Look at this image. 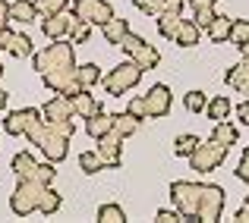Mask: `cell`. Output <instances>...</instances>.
Here are the masks:
<instances>
[{"label": "cell", "instance_id": "1", "mask_svg": "<svg viewBox=\"0 0 249 223\" xmlns=\"http://www.w3.org/2000/svg\"><path fill=\"white\" fill-rule=\"evenodd\" d=\"M73 135H76L73 120L51 123V120H44V116H38V120L29 126L25 139H29L35 148H41L48 160L60 163V160H67V154H70V139H73Z\"/></svg>", "mask_w": 249, "mask_h": 223}, {"label": "cell", "instance_id": "2", "mask_svg": "<svg viewBox=\"0 0 249 223\" xmlns=\"http://www.w3.org/2000/svg\"><path fill=\"white\" fill-rule=\"evenodd\" d=\"M73 48H76V44H73V41H63V38L51 41L44 50H38V54H35V69L44 76V73H51V69H60V66H76Z\"/></svg>", "mask_w": 249, "mask_h": 223}, {"label": "cell", "instance_id": "3", "mask_svg": "<svg viewBox=\"0 0 249 223\" xmlns=\"http://www.w3.org/2000/svg\"><path fill=\"white\" fill-rule=\"evenodd\" d=\"M44 182L38 179H19L16 192L10 195V211L16 214V217H29V214L38 211V205H41V195H44Z\"/></svg>", "mask_w": 249, "mask_h": 223}, {"label": "cell", "instance_id": "4", "mask_svg": "<svg viewBox=\"0 0 249 223\" xmlns=\"http://www.w3.org/2000/svg\"><path fill=\"white\" fill-rule=\"evenodd\" d=\"M101 82H104V91H107V95L123 97L129 88H136V85L142 82V66L136 60H126V63H120L117 69H110Z\"/></svg>", "mask_w": 249, "mask_h": 223}, {"label": "cell", "instance_id": "5", "mask_svg": "<svg viewBox=\"0 0 249 223\" xmlns=\"http://www.w3.org/2000/svg\"><path fill=\"white\" fill-rule=\"evenodd\" d=\"M199 182L189 179H177L170 186V198H174V207L180 211L183 220H199Z\"/></svg>", "mask_w": 249, "mask_h": 223}, {"label": "cell", "instance_id": "6", "mask_svg": "<svg viewBox=\"0 0 249 223\" xmlns=\"http://www.w3.org/2000/svg\"><path fill=\"white\" fill-rule=\"evenodd\" d=\"M117 48H123V54H126L129 60H136L142 69H155L161 63V54H158V50H155L145 38L133 35V32H126V35H123V41L117 44Z\"/></svg>", "mask_w": 249, "mask_h": 223}, {"label": "cell", "instance_id": "7", "mask_svg": "<svg viewBox=\"0 0 249 223\" xmlns=\"http://www.w3.org/2000/svg\"><path fill=\"white\" fill-rule=\"evenodd\" d=\"M227 157V145H221V142H199V148L189 154V167L199 170V173H212V170H218L221 163H224Z\"/></svg>", "mask_w": 249, "mask_h": 223}, {"label": "cell", "instance_id": "8", "mask_svg": "<svg viewBox=\"0 0 249 223\" xmlns=\"http://www.w3.org/2000/svg\"><path fill=\"white\" fill-rule=\"evenodd\" d=\"M224 214V189L221 186H202L199 189V220L214 223Z\"/></svg>", "mask_w": 249, "mask_h": 223}, {"label": "cell", "instance_id": "9", "mask_svg": "<svg viewBox=\"0 0 249 223\" xmlns=\"http://www.w3.org/2000/svg\"><path fill=\"white\" fill-rule=\"evenodd\" d=\"M44 85H48L54 95H67V97H73L76 91L82 88L79 85V79H76V66H60V69H51V73H44Z\"/></svg>", "mask_w": 249, "mask_h": 223}, {"label": "cell", "instance_id": "10", "mask_svg": "<svg viewBox=\"0 0 249 223\" xmlns=\"http://www.w3.org/2000/svg\"><path fill=\"white\" fill-rule=\"evenodd\" d=\"M73 13L91 25H104L107 19H114V6L107 0H73Z\"/></svg>", "mask_w": 249, "mask_h": 223}, {"label": "cell", "instance_id": "11", "mask_svg": "<svg viewBox=\"0 0 249 223\" xmlns=\"http://www.w3.org/2000/svg\"><path fill=\"white\" fill-rule=\"evenodd\" d=\"M170 101H174V95H170L167 85H152V88H148V95H145L148 116H152V120L167 116V113H170Z\"/></svg>", "mask_w": 249, "mask_h": 223}, {"label": "cell", "instance_id": "12", "mask_svg": "<svg viewBox=\"0 0 249 223\" xmlns=\"http://www.w3.org/2000/svg\"><path fill=\"white\" fill-rule=\"evenodd\" d=\"M98 154H101L104 167H120L123 160V139L117 132H107L98 139Z\"/></svg>", "mask_w": 249, "mask_h": 223}, {"label": "cell", "instance_id": "13", "mask_svg": "<svg viewBox=\"0 0 249 223\" xmlns=\"http://www.w3.org/2000/svg\"><path fill=\"white\" fill-rule=\"evenodd\" d=\"M41 116V110H35V107H25V110H13V113H6V120H3V129L10 135H25L29 132V126Z\"/></svg>", "mask_w": 249, "mask_h": 223}, {"label": "cell", "instance_id": "14", "mask_svg": "<svg viewBox=\"0 0 249 223\" xmlns=\"http://www.w3.org/2000/svg\"><path fill=\"white\" fill-rule=\"evenodd\" d=\"M73 101H70L67 95H54L48 104H44V110H41V116L44 120H51V123H67V120H73Z\"/></svg>", "mask_w": 249, "mask_h": 223}, {"label": "cell", "instance_id": "15", "mask_svg": "<svg viewBox=\"0 0 249 223\" xmlns=\"http://www.w3.org/2000/svg\"><path fill=\"white\" fill-rule=\"evenodd\" d=\"M85 132L91 135V139H101V135L114 132V113H104V110H98V113H91L89 120H85Z\"/></svg>", "mask_w": 249, "mask_h": 223}, {"label": "cell", "instance_id": "16", "mask_svg": "<svg viewBox=\"0 0 249 223\" xmlns=\"http://www.w3.org/2000/svg\"><path fill=\"white\" fill-rule=\"evenodd\" d=\"M70 101H73V110H76V116H82V120H89L91 113H98V110H101L98 97H95V95H89V88H79L73 97H70Z\"/></svg>", "mask_w": 249, "mask_h": 223}, {"label": "cell", "instance_id": "17", "mask_svg": "<svg viewBox=\"0 0 249 223\" xmlns=\"http://www.w3.org/2000/svg\"><path fill=\"white\" fill-rule=\"evenodd\" d=\"M41 32H44V38H51V41L67 38L70 35V16H63V13H57V16H44Z\"/></svg>", "mask_w": 249, "mask_h": 223}, {"label": "cell", "instance_id": "18", "mask_svg": "<svg viewBox=\"0 0 249 223\" xmlns=\"http://www.w3.org/2000/svg\"><path fill=\"white\" fill-rule=\"evenodd\" d=\"M38 19V6L35 0H13L10 3V22H35Z\"/></svg>", "mask_w": 249, "mask_h": 223}, {"label": "cell", "instance_id": "19", "mask_svg": "<svg viewBox=\"0 0 249 223\" xmlns=\"http://www.w3.org/2000/svg\"><path fill=\"white\" fill-rule=\"evenodd\" d=\"M199 22L196 19H180V29H177V38L174 41L180 44V48H193V44H199Z\"/></svg>", "mask_w": 249, "mask_h": 223}, {"label": "cell", "instance_id": "20", "mask_svg": "<svg viewBox=\"0 0 249 223\" xmlns=\"http://www.w3.org/2000/svg\"><path fill=\"white\" fill-rule=\"evenodd\" d=\"M139 126H142V120H139V116H133L129 110H126V113H114V132L120 135V139L136 135V132H139Z\"/></svg>", "mask_w": 249, "mask_h": 223}, {"label": "cell", "instance_id": "21", "mask_svg": "<svg viewBox=\"0 0 249 223\" xmlns=\"http://www.w3.org/2000/svg\"><path fill=\"white\" fill-rule=\"evenodd\" d=\"M35 170H38V163L32 160L29 151H19V154L13 157V173H16V179H35Z\"/></svg>", "mask_w": 249, "mask_h": 223}, {"label": "cell", "instance_id": "22", "mask_svg": "<svg viewBox=\"0 0 249 223\" xmlns=\"http://www.w3.org/2000/svg\"><path fill=\"white\" fill-rule=\"evenodd\" d=\"M126 32H129V22H126V19H117V16L107 19V22L101 25V35L107 38V44H120Z\"/></svg>", "mask_w": 249, "mask_h": 223}, {"label": "cell", "instance_id": "23", "mask_svg": "<svg viewBox=\"0 0 249 223\" xmlns=\"http://www.w3.org/2000/svg\"><path fill=\"white\" fill-rule=\"evenodd\" d=\"M231 25H233V19H227V16H221V13H218V16H214V22L208 25L205 32H208V38H212L214 44H224L227 38H231Z\"/></svg>", "mask_w": 249, "mask_h": 223}, {"label": "cell", "instance_id": "24", "mask_svg": "<svg viewBox=\"0 0 249 223\" xmlns=\"http://www.w3.org/2000/svg\"><path fill=\"white\" fill-rule=\"evenodd\" d=\"M91 38V22H85L82 16H70V41L73 44H85Z\"/></svg>", "mask_w": 249, "mask_h": 223}, {"label": "cell", "instance_id": "25", "mask_svg": "<svg viewBox=\"0 0 249 223\" xmlns=\"http://www.w3.org/2000/svg\"><path fill=\"white\" fill-rule=\"evenodd\" d=\"M237 126H231V123H227V120H221V123H214V132H212V139L214 142H221V145H227V148H231V145H237Z\"/></svg>", "mask_w": 249, "mask_h": 223}, {"label": "cell", "instance_id": "26", "mask_svg": "<svg viewBox=\"0 0 249 223\" xmlns=\"http://www.w3.org/2000/svg\"><path fill=\"white\" fill-rule=\"evenodd\" d=\"M177 29H180V16L177 13H161L158 16V32H161V38H167V41H174L177 38Z\"/></svg>", "mask_w": 249, "mask_h": 223}, {"label": "cell", "instance_id": "27", "mask_svg": "<svg viewBox=\"0 0 249 223\" xmlns=\"http://www.w3.org/2000/svg\"><path fill=\"white\" fill-rule=\"evenodd\" d=\"M205 110H208V116H212L214 123H221V120L231 116V101H227L224 95H218V97H212V101L205 104Z\"/></svg>", "mask_w": 249, "mask_h": 223}, {"label": "cell", "instance_id": "28", "mask_svg": "<svg viewBox=\"0 0 249 223\" xmlns=\"http://www.w3.org/2000/svg\"><path fill=\"white\" fill-rule=\"evenodd\" d=\"M76 79H79L82 88H91V85H98V79H101V73H98L95 63H82V66H76Z\"/></svg>", "mask_w": 249, "mask_h": 223}, {"label": "cell", "instance_id": "29", "mask_svg": "<svg viewBox=\"0 0 249 223\" xmlns=\"http://www.w3.org/2000/svg\"><path fill=\"white\" fill-rule=\"evenodd\" d=\"M246 76H249V57H243V60H240L237 66H231V69H227V73H224V82L231 85V88H237V85L243 82Z\"/></svg>", "mask_w": 249, "mask_h": 223}, {"label": "cell", "instance_id": "30", "mask_svg": "<svg viewBox=\"0 0 249 223\" xmlns=\"http://www.w3.org/2000/svg\"><path fill=\"white\" fill-rule=\"evenodd\" d=\"M79 167H82V173H98V170H104V160H101V154L98 151H82L79 154Z\"/></svg>", "mask_w": 249, "mask_h": 223}, {"label": "cell", "instance_id": "31", "mask_svg": "<svg viewBox=\"0 0 249 223\" xmlns=\"http://www.w3.org/2000/svg\"><path fill=\"white\" fill-rule=\"evenodd\" d=\"M98 220H101V223H123V220H126V214H123L120 205H114V201H110V205H101V207H98Z\"/></svg>", "mask_w": 249, "mask_h": 223}, {"label": "cell", "instance_id": "32", "mask_svg": "<svg viewBox=\"0 0 249 223\" xmlns=\"http://www.w3.org/2000/svg\"><path fill=\"white\" fill-rule=\"evenodd\" d=\"M205 104H208L205 91H186V95H183V107H186L189 113H202Z\"/></svg>", "mask_w": 249, "mask_h": 223}, {"label": "cell", "instance_id": "33", "mask_svg": "<svg viewBox=\"0 0 249 223\" xmlns=\"http://www.w3.org/2000/svg\"><path fill=\"white\" fill-rule=\"evenodd\" d=\"M196 148H199V135H180V139L174 142V154L177 157H189Z\"/></svg>", "mask_w": 249, "mask_h": 223}, {"label": "cell", "instance_id": "34", "mask_svg": "<svg viewBox=\"0 0 249 223\" xmlns=\"http://www.w3.org/2000/svg\"><path fill=\"white\" fill-rule=\"evenodd\" d=\"M35 6H38V16H57L70 6V0H35Z\"/></svg>", "mask_w": 249, "mask_h": 223}, {"label": "cell", "instance_id": "35", "mask_svg": "<svg viewBox=\"0 0 249 223\" xmlns=\"http://www.w3.org/2000/svg\"><path fill=\"white\" fill-rule=\"evenodd\" d=\"M231 44H243V41H249V19H233V25H231V38H227Z\"/></svg>", "mask_w": 249, "mask_h": 223}, {"label": "cell", "instance_id": "36", "mask_svg": "<svg viewBox=\"0 0 249 223\" xmlns=\"http://www.w3.org/2000/svg\"><path fill=\"white\" fill-rule=\"evenodd\" d=\"M38 211H41V214H57V211H60V195H57L51 186L44 189V195H41V205H38Z\"/></svg>", "mask_w": 249, "mask_h": 223}, {"label": "cell", "instance_id": "37", "mask_svg": "<svg viewBox=\"0 0 249 223\" xmlns=\"http://www.w3.org/2000/svg\"><path fill=\"white\" fill-rule=\"evenodd\" d=\"M167 6V0H136V10L145 13V16H161Z\"/></svg>", "mask_w": 249, "mask_h": 223}, {"label": "cell", "instance_id": "38", "mask_svg": "<svg viewBox=\"0 0 249 223\" xmlns=\"http://www.w3.org/2000/svg\"><path fill=\"white\" fill-rule=\"evenodd\" d=\"M10 54H13V57H19V60H22V57H29V54H32V38H25V35H16V38H13V48H10Z\"/></svg>", "mask_w": 249, "mask_h": 223}, {"label": "cell", "instance_id": "39", "mask_svg": "<svg viewBox=\"0 0 249 223\" xmlns=\"http://www.w3.org/2000/svg\"><path fill=\"white\" fill-rule=\"evenodd\" d=\"M54 176H57V170H54V160H48V163H38V170H35V179H38V182L51 186V182H54Z\"/></svg>", "mask_w": 249, "mask_h": 223}, {"label": "cell", "instance_id": "40", "mask_svg": "<svg viewBox=\"0 0 249 223\" xmlns=\"http://www.w3.org/2000/svg\"><path fill=\"white\" fill-rule=\"evenodd\" d=\"M126 110L133 116H139V120H148V107H145V97H133V101L126 104Z\"/></svg>", "mask_w": 249, "mask_h": 223}, {"label": "cell", "instance_id": "41", "mask_svg": "<svg viewBox=\"0 0 249 223\" xmlns=\"http://www.w3.org/2000/svg\"><path fill=\"white\" fill-rule=\"evenodd\" d=\"M193 13H196V22H199V29H208V25L214 22V16H218V10H214V6H212V10H193Z\"/></svg>", "mask_w": 249, "mask_h": 223}, {"label": "cell", "instance_id": "42", "mask_svg": "<svg viewBox=\"0 0 249 223\" xmlns=\"http://www.w3.org/2000/svg\"><path fill=\"white\" fill-rule=\"evenodd\" d=\"M237 176L243 182H249V145L243 148V157H240V167H237Z\"/></svg>", "mask_w": 249, "mask_h": 223}, {"label": "cell", "instance_id": "43", "mask_svg": "<svg viewBox=\"0 0 249 223\" xmlns=\"http://www.w3.org/2000/svg\"><path fill=\"white\" fill-rule=\"evenodd\" d=\"M13 38H16V32H13L10 25H3V29H0V50H10L13 48Z\"/></svg>", "mask_w": 249, "mask_h": 223}, {"label": "cell", "instance_id": "44", "mask_svg": "<svg viewBox=\"0 0 249 223\" xmlns=\"http://www.w3.org/2000/svg\"><path fill=\"white\" fill-rule=\"evenodd\" d=\"M155 220H158V223H177V220H183V217H180V211L174 207V211H158V217H155Z\"/></svg>", "mask_w": 249, "mask_h": 223}, {"label": "cell", "instance_id": "45", "mask_svg": "<svg viewBox=\"0 0 249 223\" xmlns=\"http://www.w3.org/2000/svg\"><path fill=\"white\" fill-rule=\"evenodd\" d=\"M237 120L243 123V126H249V97H246V101L237 107Z\"/></svg>", "mask_w": 249, "mask_h": 223}, {"label": "cell", "instance_id": "46", "mask_svg": "<svg viewBox=\"0 0 249 223\" xmlns=\"http://www.w3.org/2000/svg\"><path fill=\"white\" fill-rule=\"evenodd\" d=\"M6 22H10V3H6V0H0V29H3Z\"/></svg>", "mask_w": 249, "mask_h": 223}, {"label": "cell", "instance_id": "47", "mask_svg": "<svg viewBox=\"0 0 249 223\" xmlns=\"http://www.w3.org/2000/svg\"><path fill=\"white\" fill-rule=\"evenodd\" d=\"M189 3H193V10H212L218 0H189Z\"/></svg>", "mask_w": 249, "mask_h": 223}, {"label": "cell", "instance_id": "48", "mask_svg": "<svg viewBox=\"0 0 249 223\" xmlns=\"http://www.w3.org/2000/svg\"><path fill=\"white\" fill-rule=\"evenodd\" d=\"M237 220H240V223H249V198L243 201V207L237 211Z\"/></svg>", "mask_w": 249, "mask_h": 223}, {"label": "cell", "instance_id": "49", "mask_svg": "<svg viewBox=\"0 0 249 223\" xmlns=\"http://www.w3.org/2000/svg\"><path fill=\"white\" fill-rule=\"evenodd\" d=\"M237 91H240V95H243V97H249V76L243 79V82H240L237 85Z\"/></svg>", "mask_w": 249, "mask_h": 223}, {"label": "cell", "instance_id": "50", "mask_svg": "<svg viewBox=\"0 0 249 223\" xmlns=\"http://www.w3.org/2000/svg\"><path fill=\"white\" fill-rule=\"evenodd\" d=\"M6 97H10V95H6V91H3V88H0V110H3V107H6Z\"/></svg>", "mask_w": 249, "mask_h": 223}, {"label": "cell", "instance_id": "51", "mask_svg": "<svg viewBox=\"0 0 249 223\" xmlns=\"http://www.w3.org/2000/svg\"><path fill=\"white\" fill-rule=\"evenodd\" d=\"M240 54H243V57H249V41H243V44H240Z\"/></svg>", "mask_w": 249, "mask_h": 223}, {"label": "cell", "instance_id": "52", "mask_svg": "<svg viewBox=\"0 0 249 223\" xmlns=\"http://www.w3.org/2000/svg\"><path fill=\"white\" fill-rule=\"evenodd\" d=\"M0 73H3V63H0Z\"/></svg>", "mask_w": 249, "mask_h": 223}, {"label": "cell", "instance_id": "53", "mask_svg": "<svg viewBox=\"0 0 249 223\" xmlns=\"http://www.w3.org/2000/svg\"><path fill=\"white\" fill-rule=\"evenodd\" d=\"M0 76H3V73H0Z\"/></svg>", "mask_w": 249, "mask_h": 223}]
</instances>
